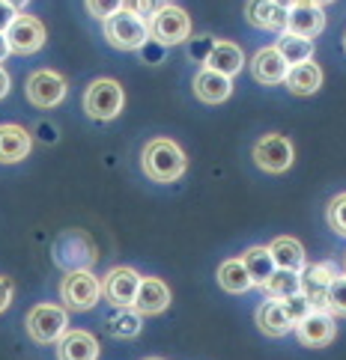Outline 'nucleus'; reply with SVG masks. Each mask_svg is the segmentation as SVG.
<instances>
[{
  "label": "nucleus",
  "mask_w": 346,
  "mask_h": 360,
  "mask_svg": "<svg viewBox=\"0 0 346 360\" xmlns=\"http://www.w3.org/2000/svg\"><path fill=\"white\" fill-rule=\"evenodd\" d=\"M140 167H144L147 179H152V182L171 185L176 179H183L188 161H185V152L179 149V143H173L168 137H156L140 152Z\"/></svg>",
  "instance_id": "f257e3e1"
},
{
  "label": "nucleus",
  "mask_w": 346,
  "mask_h": 360,
  "mask_svg": "<svg viewBox=\"0 0 346 360\" xmlns=\"http://www.w3.org/2000/svg\"><path fill=\"white\" fill-rule=\"evenodd\" d=\"M105 39L117 51H140L152 36H149V21L135 15L132 9H120L117 15L105 21Z\"/></svg>",
  "instance_id": "f03ea898"
},
{
  "label": "nucleus",
  "mask_w": 346,
  "mask_h": 360,
  "mask_svg": "<svg viewBox=\"0 0 346 360\" xmlns=\"http://www.w3.org/2000/svg\"><path fill=\"white\" fill-rule=\"evenodd\" d=\"M60 298L66 304V310L87 313L99 304V298H105V295H101V280L89 271V268L66 271V277L60 283Z\"/></svg>",
  "instance_id": "7ed1b4c3"
},
{
  "label": "nucleus",
  "mask_w": 346,
  "mask_h": 360,
  "mask_svg": "<svg viewBox=\"0 0 346 360\" xmlns=\"http://www.w3.org/2000/svg\"><path fill=\"white\" fill-rule=\"evenodd\" d=\"M123 105H125V93L113 78H99L84 93V110L89 120H99V122L117 120Z\"/></svg>",
  "instance_id": "20e7f679"
},
{
  "label": "nucleus",
  "mask_w": 346,
  "mask_h": 360,
  "mask_svg": "<svg viewBox=\"0 0 346 360\" xmlns=\"http://www.w3.org/2000/svg\"><path fill=\"white\" fill-rule=\"evenodd\" d=\"M27 325V333L33 342H60V337L66 333L69 325V316H66V307H57V304H36L33 310L24 319Z\"/></svg>",
  "instance_id": "39448f33"
},
{
  "label": "nucleus",
  "mask_w": 346,
  "mask_h": 360,
  "mask_svg": "<svg viewBox=\"0 0 346 360\" xmlns=\"http://www.w3.org/2000/svg\"><path fill=\"white\" fill-rule=\"evenodd\" d=\"M140 277L135 268L129 265H117L101 277V295L111 307L117 310H125V307H135V298H137V289H140Z\"/></svg>",
  "instance_id": "423d86ee"
},
{
  "label": "nucleus",
  "mask_w": 346,
  "mask_h": 360,
  "mask_svg": "<svg viewBox=\"0 0 346 360\" xmlns=\"http://www.w3.org/2000/svg\"><path fill=\"white\" fill-rule=\"evenodd\" d=\"M54 259L57 265H63L66 271H81V268H89L96 259V248L81 229H69L54 241Z\"/></svg>",
  "instance_id": "0eeeda50"
},
{
  "label": "nucleus",
  "mask_w": 346,
  "mask_h": 360,
  "mask_svg": "<svg viewBox=\"0 0 346 360\" xmlns=\"http://www.w3.org/2000/svg\"><path fill=\"white\" fill-rule=\"evenodd\" d=\"M292 143L284 134H263L257 143H254V164L266 173H287L292 167Z\"/></svg>",
  "instance_id": "6e6552de"
},
{
  "label": "nucleus",
  "mask_w": 346,
  "mask_h": 360,
  "mask_svg": "<svg viewBox=\"0 0 346 360\" xmlns=\"http://www.w3.org/2000/svg\"><path fill=\"white\" fill-rule=\"evenodd\" d=\"M149 36L159 45H164V48L185 42L188 36H191V18H188V12L173 6V4H168L156 18L149 21Z\"/></svg>",
  "instance_id": "1a4fd4ad"
},
{
  "label": "nucleus",
  "mask_w": 346,
  "mask_h": 360,
  "mask_svg": "<svg viewBox=\"0 0 346 360\" xmlns=\"http://www.w3.org/2000/svg\"><path fill=\"white\" fill-rule=\"evenodd\" d=\"M24 93H27L30 105L42 108V110H51V108H57L60 101L66 98V81H63L57 72L39 69V72H33L27 78V84H24Z\"/></svg>",
  "instance_id": "9d476101"
},
{
  "label": "nucleus",
  "mask_w": 346,
  "mask_h": 360,
  "mask_svg": "<svg viewBox=\"0 0 346 360\" xmlns=\"http://www.w3.org/2000/svg\"><path fill=\"white\" fill-rule=\"evenodd\" d=\"M338 265L335 262H314V265H304L302 271V292L307 295L316 310H326V301H328V286L335 283L338 277Z\"/></svg>",
  "instance_id": "9b49d317"
},
{
  "label": "nucleus",
  "mask_w": 346,
  "mask_h": 360,
  "mask_svg": "<svg viewBox=\"0 0 346 360\" xmlns=\"http://www.w3.org/2000/svg\"><path fill=\"white\" fill-rule=\"evenodd\" d=\"M6 39H9L12 54L27 57V54H36V51L45 45V27H42L39 18H33V15H18L16 24H12V27L6 30Z\"/></svg>",
  "instance_id": "f8f14e48"
},
{
  "label": "nucleus",
  "mask_w": 346,
  "mask_h": 360,
  "mask_svg": "<svg viewBox=\"0 0 346 360\" xmlns=\"http://www.w3.org/2000/svg\"><path fill=\"white\" fill-rule=\"evenodd\" d=\"M335 319L338 316H331L328 310H314L304 321H299V325H296L299 342L307 345V349H326V345L335 340V333H338Z\"/></svg>",
  "instance_id": "ddd939ff"
},
{
  "label": "nucleus",
  "mask_w": 346,
  "mask_h": 360,
  "mask_svg": "<svg viewBox=\"0 0 346 360\" xmlns=\"http://www.w3.org/2000/svg\"><path fill=\"white\" fill-rule=\"evenodd\" d=\"M251 75L254 81L263 84V86H275V84H284L287 75H290V63L284 60V54L268 45V48H260L257 54L251 60Z\"/></svg>",
  "instance_id": "4468645a"
},
{
  "label": "nucleus",
  "mask_w": 346,
  "mask_h": 360,
  "mask_svg": "<svg viewBox=\"0 0 346 360\" xmlns=\"http://www.w3.org/2000/svg\"><path fill=\"white\" fill-rule=\"evenodd\" d=\"M287 30L290 33H299V36H307V39H314L326 30V15H323V6L311 4V0H304V4H296L292 9H287Z\"/></svg>",
  "instance_id": "2eb2a0df"
},
{
  "label": "nucleus",
  "mask_w": 346,
  "mask_h": 360,
  "mask_svg": "<svg viewBox=\"0 0 346 360\" xmlns=\"http://www.w3.org/2000/svg\"><path fill=\"white\" fill-rule=\"evenodd\" d=\"M171 307V289L168 283L159 280V277H144L140 280V289H137V298H135V310L140 316H159Z\"/></svg>",
  "instance_id": "dca6fc26"
},
{
  "label": "nucleus",
  "mask_w": 346,
  "mask_h": 360,
  "mask_svg": "<svg viewBox=\"0 0 346 360\" xmlns=\"http://www.w3.org/2000/svg\"><path fill=\"white\" fill-rule=\"evenodd\" d=\"M245 18L251 27H257V30H275V33L287 30V9L278 6L275 0H248Z\"/></svg>",
  "instance_id": "f3484780"
},
{
  "label": "nucleus",
  "mask_w": 346,
  "mask_h": 360,
  "mask_svg": "<svg viewBox=\"0 0 346 360\" xmlns=\"http://www.w3.org/2000/svg\"><path fill=\"white\" fill-rule=\"evenodd\" d=\"M230 93H233V78H227V75L206 66L194 75V96L206 105H221L230 98Z\"/></svg>",
  "instance_id": "a211bd4d"
},
{
  "label": "nucleus",
  "mask_w": 346,
  "mask_h": 360,
  "mask_svg": "<svg viewBox=\"0 0 346 360\" xmlns=\"http://www.w3.org/2000/svg\"><path fill=\"white\" fill-rule=\"evenodd\" d=\"M99 342L87 330H66L57 342V360H96Z\"/></svg>",
  "instance_id": "6ab92c4d"
},
{
  "label": "nucleus",
  "mask_w": 346,
  "mask_h": 360,
  "mask_svg": "<svg viewBox=\"0 0 346 360\" xmlns=\"http://www.w3.org/2000/svg\"><path fill=\"white\" fill-rule=\"evenodd\" d=\"M33 140L27 128L21 125H0V164H18L30 155Z\"/></svg>",
  "instance_id": "aec40b11"
},
{
  "label": "nucleus",
  "mask_w": 346,
  "mask_h": 360,
  "mask_svg": "<svg viewBox=\"0 0 346 360\" xmlns=\"http://www.w3.org/2000/svg\"><path fill=\"white\" fill-rule=\"evenodd\" d=\"M257 328L266 337H287L290 330H296L292 319L284 310V301H275V298H268L257 307Z\"/></svg>",
  "instance_id": "412c9836"
},
{
  "label": "nucleus",
  "mask_w": 346,
  "mask_h": 360,
  "mask_svg": "<svg viewBox=\"0 0 346 360\" xmlns=\"http://www.w3.org/2000/svg\"><path fill=\"white\" fill-rule=\"evenodd\" d=\"M268 250H272V259H275L278 268H284V271H296V274L304 271L307 256H304L302 241L290 238V236H280V238H275L272 244H268Z\"/></svg>",
  "instance_id": "4be33fe9"
},
{
  "label": "nucleus",
  "mask_w": 346,
  "mask_h": 360,
  "mask_svg": "<svg viewBox=\"0 0 346 360\" xmlns=\"http://www.w3.org/2000/svg\"><path fill=\"white\" fill-rule=\"evenodd\" d=\"M284 84L292 96H314L316 89L323 86V69H319L314 60L299 63V66H290V75Z\"/></svg>",
  "instance_id": "5701e85b"
},
{
  "label": "nucleus",
  "mask_w": 346,
  "mask_h": 360,
  "mask_svg": "<svg viewBox=\"0 0 346 360\" xmlns=\"http://www.w3.org/2000/svg\"><path fill=\"white\" fill-rule=\"evenodd\" d=\"M218 286L230 295H245L248 289H254V280L248 274L245 262H242V256L239 259H224L218 265Z\"/></svg>",
  "instance_id": "b1692460"
},
{
  "label": "nucleus",
  "mask_w": 346,
  "mask_h": 360,
  "mask_svg": "<svg viewBox=\"0 0 346 360\" xmlns=\"http://www.w3.org/2000/svg\"><path fill=\"white\" fill-rule=\"evenodd\" d=\"M242 66H245V54H242V48L236 42H215L212 54L206 60V69H215L227 75V78H233V75L242 72Z\"/></svg>",
  "instance_id": "393cba45"
},
{
  "label": "nucleus",
  "mask_w": 346,
  "mask_h": 360,
  "mask_svg": "<svg viewBox=\"0 0 346 360\" xmlns=\"http://www.w3.org/2000/svg\"><path fill=\"white\" fill-rule=\"evenodd\" d=\"M242 262H245L254 286H260V289L266 286V280L278 271V265L272 259V250L268 248H248L245 253H242Z\"/></svg>",
  "instance_id": "a878e982"
},
{
  "label": "nucleus",
  "mask_w": 346,
  "mask_h": 360,
  "mask_svg": "<svg viewBox=\"0 0 346 360\" xmlns=\"http://www.w3.org/2000/svg\"><path fill=\"white\" fill-rule=\"evenodd\" d=\"M275 48L284 54V60L290 63V66H299V63H307L314 57V39H307V36H299V33H290L284 30L278 36Z\"/></svg>",
  "instance_id": "bb28decb"
},
{
  "label": "nucleus",
  "mask_w": 346,
  "mask_h": 360,
  "mask_svg": "<svg viewBox=\"0 0 346 360\" xmlns=\"http://www.w3.org/2000/svg\"><path fill=\"white\" fill-rule=\"evenodd\" d=\"M266 298H275V301H287L292 298V295H299L302 292V274L296 271H284V268H278V271L266 280Z\"/></svg>",
  "instance_id": "cd10ccee"
},
{
  "label": "nucleus",
  "mask_w": 346,
  "mask_h": 360,
  "mask_svg": "<svg viewBox=\"0 0 346 360\" xmlns=\"http://www.w3.org/2000/svg\"><path fill=\"white\" fill-rule=\"evenodd\" d=\"M140 319H144V316H140L135 307L117 310L108 319V333H111V337H117V340H132V337H137V333H140V328H144V325H140Z\"/></svg>",
  "instance_id": "c85d7f7f"
},
{
  "label": "nucleus",
  "mask_w": 346,
  "mask_h": 360,
  "mask_svg": "<svg viewBox=\"0 0 346 360\" xmlns=\"http://www.w3.org/2000/svg\"><path fill=\"white\" fill-rule=\"evenodd\" d=\"M326 310L331 316H343L346 319V271L335 277V283L328 286V301H326Z\"/></svg>",
  "instance_id": "c756f323"
},
{
  "label": "nucleus",
  "mask_w": 346,
  "mask_h": 360,
  "mask_svg": "<svg viewBox=\"0 0 346 360\" xmlns=\"http://www.w3.org/2000/svg\"><path fill=\"white\" fill-rule=\"evenodd\" d=\"M326 221H328V226L335 229L338 236H343V238H346V191H343V194H338L335 200L328 202V209H326Z\"/></svg>",
  "instance_id": "7c9ffc66"
},
{
  "label": "nucleus",
  "mask_w": 346,
  "mask_h": 360,
  "mask_svg": "<svg viewBox=\"0 0 346 360\" xmlns=\"http://www.w3.org/2000/svg\"><path fill=\"white\" fill-rule=\"evenodd\" d=\"M84 6H87L89 15L105 24L111 15H117L120 9H125V0H84Z\"/></svg>",
  "instance_id": "2f4dec72"
},
{
  "label": "nucleus",
  "mask_w": 346,
  "mask_h": 360,
  "mask_svg": "<svg viewBox=\"0 0 346 360\" xmlns=\"http://www.w3.org/2000/svg\"><path fill=\"white\" fill-rule=\"evenodd\" d=\"M284 310H287V316L292 319V325H299V321H304L307 316L316 310V307L307 301V295H304V292H299V295H292V298L284 301Z\"/></svg>",
  "instance_id": "473e14b6"
},
{
  "label": "nucleus",
  "mask_w": 346,
  "mask_h": 360,
  "mask_svg": "<svg viewBox=\"0 0 346 360\" xmlns=\"http://www.w3.org/2000/svg\"><path fill=\"white\" fill-rule=\"evenodd\" d=\"M164 6H168V0H125V9H132L144 21H152Z\"/></svg>",
  "instance_id": "72a5a7b5"
},
{
  "label": "nucleus",
  "mask_w": 346,
  "mask_h": 360,
  "mask_svg": "<svg viewBox=\"0 0 346 360\" xmlns=\"http://www.w3.org/2000/svg\"><path fill=\"white\" fill-rule=\"evenodd\" d=\"M16 18H18V9L9 6L6 0H0V33H6L12 24H16Z\"/></svg>",
  "instance_id": "f704fd0d"
},
{
  "label": "nucleus",
  "mask_w": 346,
  "mask_h": 360,
  "mask_svg": "<svg viewBox=\"0 0 346 360\" xmlns=\"http://www.w3.org/2000/svg\"><path fill=\"white\" fill-rule=\"evenodd\" d=\"M9 304H12V283H9V277H0V313H4Z\"/></svg>",
  "instance_id": "c9c22d12"
},
{
  "label": "nucleus",
  "mask_w": 346,
  "mask_h": 360,
  "mask_svg": "<svg viewBox=\"0 0 346 360\" xmlns=\"http://www.w3.org/2000/svg\"><path fill=\"white\" fill-rule=\"evenodd\" d=\"M12 54V48H9V39H6V33H0V63H4L6 57Z\"/></svg>",
  "instance_id": "e433bc0d"
},
{
  "label": "nucleus",
  "mask_w": 346,
  "mask_h": 360,
  "mask_svg": "<svg viewBox=\"0 0 346 360\" xmlns=\"http://www.w3.org/2000/svg\"><path fill=\"white\" fill-rule=\"evenodd\" d=\"M9 93V75H6V69L0 66V98H4Z\"/></svg>",
  "instance_id": "4c0bfd02"
},
{
  "label": "nucleus",
  "mask_w": 346,
  "mask_h": 360,
  "mask_svg": "<svg viewBox=\"0 0 346 360\" xmlns=\"http://www.w3.org/2000/svg\"><path fill=\"white\" fill-rule=\"evenodd\" d=\"M275 4H278V6H284V9H292L296 4H304V0H275Z\"/></svg>",
  "instance_id": "58836bf2"
},
{
  "label": "nucleus",
  "mask_w": 346,
  "mask_h": 360,
  "mask_svg": "<svg viewBox=\"0 0 346 360\" xmlns=\"http://www.w3.org/2000/svg\"><path fill=\"white\" fill-rule=\"evenodd\" d=\"M6 4H9V6H16V9L21 12L24 6H27V4H30V0H6Z\"/></svg>",
  "instance_id": "ea45409f"
},
{
  "label": "nucleus",
  "mask_w": 346,
  "mask_h": 360,
  "mask_svg": "<svg viewBox=\"0 0 346 360\" xmlns=\"http://www.w3.org/2000/svg\"><path fill=\"white\" fill-rule=\"evenodd\" d=\"M311 4H316V6H326V4H335V0H311Z\"/></svg>",
  "instance_id": "a19ab883"
},
{
  "label": "nucleus",
  "mask_w": 346,
  "mask_h": 360,
  "mask_svg": "<svg viewBox=\"0 0 346 360\" xmlns=\"http://www.w3.org/2000/svg\"><path fill=\"white\" fill-rule=\"evenodd\" d=\"M343 271H346V256H343Z\"/></svg>",
  "instance_id": "79ce46f5"
},
{
  "label": "nucleus",
  "mask_w": 346,
  "mask_h": 360,
  "mask_svg": "<svg viewBox=\"0 0 346 360\" xmlns=\"http://www.w3.org/2000/svg\"><path fill=\"white\" fill-rule=\"evenodd\" d=\"M147 360H161V357H147Z\"/></svg>",
  "instance_id": "37998d69"
},
{
  "label": "nucleus",
  "mask_w": 346,
  "mask_h": 360,
  "mask_svg": "<svg viewBox=\"0 0 346 360\" xmlns=\"http://www.w3.org/2000/svg\"><path fill=\"white\" fill-rule=\"evenodd\" d=\"M343 48H346V36H343Z\"/></svg>",
  "instance_id": "c03bdc74"
}]
</instances>
